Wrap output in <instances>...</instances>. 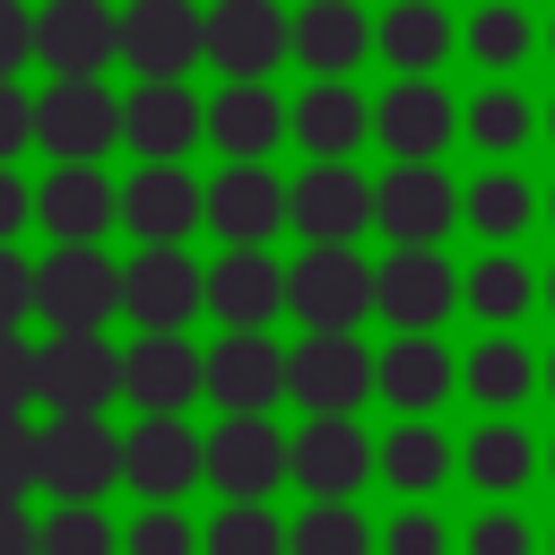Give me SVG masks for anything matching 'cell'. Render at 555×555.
<instances>
[{"label":"cell","mask_w":555,"mask_h":555,"mask_svg":"<svg viewBox=\"0 0 555 555\" xmlns=\"http://www.w3.org/2000/svg\"><path fill=\"white\" fill-rule=\"evenodd\" d=\"M130 477V434H113L104 416H52L35 434V486L52 503H104Z\"/></svg>","instance_id":"1"},{"label":"cell","mask_w":555,"mask_h":555,"mask_svg":"<svg viewBox=\"0 0 555 555\" xmlns=\"http://www.w3.org/2000/svg\"><path fill=\"white\" fill-rule=\"evenodd\" d=\"M286 312L304 321V338H356V321L373 312V269L347 243H312L286 269Z\"/></svg>","instance_id":"2"},{"label":"cell","mask_w":555,"mask_h":555,"mask_svg":"<svg viewBox=\"0 0 555 555\" xmlns=\"http://www.w3.org/2000/svg\"><path fill=\"white\" fill-rule=\"evenodd\" d=\"M121 382H130V347H113V338H43L35 347V399L52 408V416H104L113 399H121Z\"/></svg>","instance_id":"3"},{"label":"cell","mask_w":555,"mask_h":555,"mask_svg":"<svg viewBox=\"0 0 555 555\" xmlns=\"http://www.w3.org/2000/svg\"><path fill=\"white\" fill-rule=\"evenodd\" d=\"M35 147L61 165H104V147H121V95L104 78H52L35 95Z\"/></svg>","instance_id":"4"},{"label":"cell","mask_w":555,"mask_h":555,"mask_svg":"<svg viewBox=\"0 0 555 555\" xmlns=\"http://www.w3.org/2000/svg\"><path fill=\"white\" fill-rule=\"evenodd\" d=\"M451 217H468V191L442 173V165H390L373 182V225L399 243V251H442Z\"/></svg>","instance_id":"5"},{"label":"cell","mask_w":555,"mask_h":555,"mask_svg":"<svg viewBox=\"0 0 555 555\" xmlns=\"http://www.w3.org/2000/svg\"><path fill=\"white\" fill-rule=\"evenodd\" d=\"M35 286H43V304H35V312L52 321V338H78V330H87V338H104V321H113V312H130V295H121V269H113L95 243H69V251H52Z\"/></svg>","instance_id":"6"},{"label":"cell","mask_w":555,"mask_h":555,"mask_svg":"<svg viewBox=\"0 0 555 555\" xmlns=\"http://www.w3.org/2000/svg\"><path fill=\"white\" fill-rule=\"evenodd\" d=\"M451 304H468V278L442 251H390L373 269V312L399 338H434V321H451Z\"/></svg>","instance_id":"7"},{"label":"cell","mask_w":555,"mask_h":555,"mask_svg":"<svg viewBox=\"0 0 555 555\" xmlns=\"http://www.w3.org/2000/svg\"><path fill=\"white\" fill-rule=\"evenodd\" d=\"M364 390H382V364L356 338H304V347H286V399H304L312 416H356Z\"/></svg>","instance_id":"8"},{"label":"cell","mask_w":555,"mask_h":555,"mask_svg":"<svg viewBox=\"0 0 555 555\" xmlns=\"http://www.w3.org/2000/svg\"><path fill=\"white\" fill-rule=\"evenodd\" d=\"M121 225L139 234V251H182V234L208 225V191L182 165H139L121 182Z\"/></svg>","instance_id":"9"},{"label":"cell","mask_w":555,"mask_h":555,"mask_svg":"<svg viewBox=\"0 0 555 555\" xmlns=\"http://www.w3.org/2000/svg\"><path fill=\"white\" fill-rule=\"evenodd\" d=\"M121 52V17L113 0H43L35 9V61L52 78H95Z\"/></svg>","instance_id":"10"},{"label":"cell","mask_w":555,"mask_h":555,"mask_svg":"<svg viewBox=\"0 0 555 555\" xmlns=\"http://www.w3.org/2000/svg\"><path fill=\"white\" fill-rule=\"evenodd\" d=\"M199 130H208V113L182 78H139L121 95V147H139V165H182V147Z\"/></svg>","instance_id":"11"},{"label":"cell","mask_w":555,"mask_h":555,"mask_svg":"<svg viewBox=\"0 0 555 555\" xmlns=\"http://www.w3.org/2000/svg\"><path fill=\"white\" fill-rule=\"evenodd\" d=\"M208 225L234 243V251H260L278 225H295V182H278L269 165H225L208 182Z\"/></svg>","instance_id":"12"},{"label":"cell","mask_w":555,"mask_h":555,"mask_svg":"<svg viewBox=\"0 0 555 555\" xmlns=\"http://www.w3.org/2000/svg\"><path fill=\"white\" fill-rule=\"evenodd\" d=\"M208 52V17L191 0H130L121 9V61L139 78H182Z\"/></svg>","instance_id":"13"},{"label":"cell","mask_w":555,"mask_h":555,"mask_svg":"<svg viewBox=\"0 0 555 555\" xmlns=\"http://www.w3.org/2000/svg\"><path fill=\"white\" fill-rule=\"evenodd\" d=\"M468 113L434 87V78H399L382 104H373V139L399 156V165H434L442 147H451V130H460Z\"/></svg>","instance_id":"14"},{"label":"cell","mask_w":555,"mask_h":555,"mask_svg":"<svg viewBox=\"0 0 555 555\" xmlns=\"http://www.w3.org/2000/svg\"><path fill=\"white\" fill-rule=\"evenodd\" d=\"M278 477H295V442H278L269 416H225L208 434V486H225L234 503H260Z\"/></svg>","instance_id":"15"},{"label":"cell","mask_w":555,"mask_h":555,"mask_svg":"<svg viewBox=\"0 0 555 555\" xmlns=\"http://www.w3.org/2000/svg\"><path fill=\"white\" fill-rule=\"evenodd\" d=\"M373 468H382V451L364 442L356 416H312L295 434V486H312V503H347Z\"/></svg>","instance_id":"16"},{"label":"cell","mask_w":555,"mask_h":555,"mask_svg":"<svg viewBox=\"0 0 555 555\" xmlns=\"http://www.w3.org/2000/svg\"><path fill=\"white\" fill-rule=\"evenodd\" d=\"M278 52H295V17H278V0H217L208 9V61L234 87L278 69Z\"/></svg>","instance_id":"17"},{"label":"cell","mask_w":555,"mask_h":555,"mask_svg":"<svg viewBox=\"0 0 555 555\" xmlns=\"http://www.w3.org/2000/svg\"><path fill=\"white\" fill-rule=\"evenodd\" d=\"M121 295H130V321H139L147 338H173V330L208 304V269H191L182 251H139V260L121 269Z\"/></svg>","instance_id":"18"},{"label":"cell","mask_w":555,"mask_h":555,"mask_svg":"<svg viewBox=\"0 0 555 555\" xmlns=\"http://www.w3.org/2000/svg\"><path fill=\"white\" fill-rule=\"evenodd\" d=\"M364 225H373V182H364L356 165H312V173H295V234L356 251Z\"/></svg>","instance_id":"19"},{"label":"cell","mask_w":555,"mask_h":555,"mask_svg":"<svg viewBox=\"0 0 555 555\" xmlns=\"http://www.w3.org/2000/svg\"><path fill=\"white\" fill-rule=\"evenodd\" d=\"M199 390H208V356H199L182 330L130 347V382H121V399H139V416H182Z\"/></svg>","instance_id":"20"},{"label":"cell","mask_w":555,"mask_h":555,"mask_svg":"<svg viewBox=\"0 0 555 555\" xmlns=\"http://www.w3.org/2000/svg\"><path fill=\"white\" fill-rule=\"evenodd\" d=\"M278 390H286V356L260 330H225V347H208V399L225 416H260L278 408Z\"/></svg>","instance_id":"21"},{"label":"cell","mask_w":555,"mask_h":555,"mask_svg":"<svg viewBox=\"0 0 555 555\" xmlns=\"http://www.w3.org/2000/svg\"><path fill=\"white\" fill-rule=\"evenodd\" d=\"M199 468H208V442L182 416H139V434H130V486L147 503H173L182 486H199Z\"/></svg>","instance_id":"22"},{"label":"cell","mask_w":555,"mask_h":555,"mask_svg":"<svg viewBox=\"0 0 555 555\" xmlns=\"http://www.w3.org/2000/svg\"><path fill=\"white\" fill-rule=\"evenodd\" d=\"M35 217H43L52 243L69 251V243H95V234L121 217V191L104 182V165H61V173L35 191Z\"/></svg>","instance_id":"23"},{"label":"cell","mask_w":555,"mask_h":555,"mask_svg":"<svg viewBox=\"0 0 555 555\" xmlns=\"http://www.w3.org/2000/svg\"><path fill=\"white\" fill-rule=\"evenodd\" d=\"M278 130H295V104H278L260 78H243V87L208 95V139H217L234 165H260V156L278 147Z\"/></svg>","instance_id":"24"},{"label":"cell","mask_w":555,"mask_h":555,"mask_svg":"<svg viewBox=\"0 0 555 555\" xmlns=\"http://www.w3.org/2000/svg\"><path fill=\"white\" fill-rule=\"evenodd\" d=\"M364 130H373V104L347 78H312L295 95V139L312 147V165H347V147H364Z\"/></svg>","instance_id":"25"},{"label":"cell","mask_w":555,"mask_h":555,"mask_svg":"<svg viewBox=\"0 0 555 555\" xmlns=\"http://www.w3.org/2000/svg\"><path fill=\"white\" fill-rule=\"evenodd\" d=\"M382 399L416 425V416H434L442 399H451V382H460V364H451V347H434V338H390L382 356Z\"/></svg>","instance_id":"26"},{"label":"cell","mask_w":555,"mask_h":555,"mask_svg":"<svg viewBox=\"0 0 555 555\" xmlns=\"http://www.w3.org/2000/svg\"><path fill=\"white\" fill-rule=\"evenodd\" d=\"M278 304H286V269H278L269 251H225V260L208 269V312H217L225 330H260Z\"/></svg>","instance_id":"27"},{"label":"cell","mask_w":555,"mask_h":555,"mask_svg":"<svg viewBox=\"0 0 555 555\" xmlns=\"http://www.w3.org/2000/svg\"><path fill=\"white\" fill-rule=\"evenodd\" d=\"M460 382H468V399H477L486 416H512V408L546 382V364H538L520 338H477V347H468V364H460Z\"/></svg>","instance_id":"28"},{"label":"cell","mask_w":555,"mask_h":555,"mask_svg":"<svg viewBox=\"0 0 555 555\" xmlns=\"http://www.w3.org/2000/svg\"><path fill=\"white\" fill-rule=\"evenodd\" d=\"M373 35H382V26H364V9H356V0H304V17H295V52H304L321 78L356 69Z\"/></svg>","instance_id":"29"},{"label":"cell","mask_w":555,"mask_h":555,"mask_svg":"<svg viewBox=\"0 0 555 555\" xmlns=\"http://www.w3.org/2000/svg\"><path fill=\"white\" fill-rule=\"evenodd\" d=\"M373 43H382L390 69L425 78V69H442V52H451V17H442V0H390V17H382Z\"/></svg>","instance_id":"30"},{"label":"cell","mask_w":555,"mask_h":555,"mask_svg":"<svg viewBox=\"0 0 555 555\" xmlns=\"http://www.w3.org/2000/svg\"><path fill=\"white\" fill-rule=\"evenodd\" d=\"M460 468H468L486 494H520V486H529V468H538V442H529L512 416H486V425L460 442Z\"/></svg>","instance_id":"31"},{"label":"cell","mask_w":555,"mask_h":555,"mask_svg":"<svg viewBox=\"0 0 555 555\" xmlns=\"http://www.w3.org/2000/svg\"><path fill=\"white\" fill-rule=\"evenodd\" d=\"M451 477V442L416 416V425H390V442H382V486H399V494H434Z\"/></svg>","instance_id":"32"},{"label":"cell","mask_w":555,"mask_h":555,"mask_svg":"<svg viewBox=\"0 0 555 555\" xmlns=\"http://www.w3.org/2000/svg\"><path fill=\"white\" fill-rule=\"evenodd\" d=\"M529 43H538V26H529L520 0H477V17H468V52H477V69H520Z\"/></svg>","instance_id":"33"},{"label":"cell","mask_w":555,"mask_h":555,"mask_svg":"<svg viewBox=\"0 0 555 555\" xmlns=\"http://www.w3.org/2000/svg\"><path fill=\"white\" fill-rule=\"evenodd\" d=\"M529 217H538V191H529L512 165H494V173H477V182H468V225H477V234L512 243Z\"/></svg>","instance_id":"34"},{"label":"cell","mask_w":555,"mask_h":555,"mask_svg":"<svg viewBox=\"0 0 555 555\" xmlns=\"http://www.w3.org/2000/svg\"><path fill=\"white\" fill-rule=\"evenodd\" d=\"M538 295H546V286H538L512 251H494V260H477V269H468V304H477V321H494V330H503V321H520Z\"/></svg>","instance_id":"35"},{"label":"cell","mask_w":555,"mask_h":555,"mask_svg":"<svg viewBox=\"0 0 555 555\" xmlns=\"http://www.w3.org/2000/svg\"><path fill=\"white\" fill-rule=\"evenodd\" d=\"M382 538L356 520V503H312L304 520H286V555H373Z\"/></svg>","instance_id":"36"},{"label":"cell","mask_w":555,"mask_h":555,"mask_svg":"<svg viewBox=\"0 0 555 555\" xmlns=\"http://www.w3.org/2000/svg\"><path fill=\"white\" fill-rule=\"evenodd\" d=\"M529 130H538V113H529L520 87H477V104H468V139H477L486 156H512Z\"/></svg>","instance_id":"37"},{"label":"cell","mask_w":555,"mask_h":555,"mask_svg":"<svg viewBox=\"0 0 555 555\" xmlns=\"http://www.w3.org/2000/svg\"><path fill=\"white\" fill-rule=\"evenodd\" d=\"M208 555H286V529L269 503H225L208 520Z\"/></svg>","instance_id":"38"},{"label":"cell","mask_w":555,"mask_h":555,"mask_svg":"<svg viewBox=\"0 0 555 555\" xmlns=\"http://www.w3.org/2000/svg\"><path fill=\"white\" fill-rule=\"evenodd\" d=\"M113 546H121V529L104 520V503H61L43 520V555H113Z\"/></svg>","instance_id":"39"},{"label":"cell","mask_w":555,"mask_h":555,"mask_svg":"<svg viewBox=\"0 0 555 555\" xmlns=\"http://www.w3.org/2000/svg\"><path fill=\"white\" fill-rule=\"evenodd\" d=\"M199 546H208V538H199L173 503H147V512L121 529V555H199Z\"/></svg>","instance_id":"40"},{"label":"cell","mask_w":555,"mask_h":555,"mask_svg":"<svg viewBox=\"0 0 555 555\" xmlns=\"http://www.w3.org/2000/svg\"><path fill=\"white\" fill-rule=\"evenodd\" d=\"M382 555H451V529H442L425 503H408V512L382 529Z\"/></svg>","instance_id":"41"},{"label":"cell","mask_w":555,"mask_h":555,"mask_svg":"<svg viewBox=\"0 0 555 555\" xmlns=\"http://www.w3.org/2000/svg\"><path fill=\"white\" fill-rule=\"evenodd\" d=\"M538 538H529V520L512 512V503H494V512H477L468 520V555H529Z\"/></svg>","instance_id":"42"},{"label":"cell","mask_w":555,"mask_h":555,"mask_svg":"<svg viewBox=\"0 0 555 555\" xmlns=\"http://www.w3.org/2000/svg\"><path fill=\"white\" fill-rule=\"evenodd\" d=\"M26 408H35V347L0 330V416H26Z\"/></svg>","instance_id":"43"},{"label":"cell","mask_w":555,"mask_h":555,"mask_svg":"<svg viewBox=\"0 0 555 555\" xmlns=\"http://www.w3.org/2000/svg\"><path fill=\"white\" fill-rule=\"evenodd\" d=\"M35 486V434H26V416H0V503H17Z\"/></svg>","instance_id":"44"},{"label":"cell","mask_w":555,"mask_h":555,"mask_svg":"<svg viewBox=\"0 0 555 555\" xmlns=\"http://www.w3.org/2000/svg\"><path fill=\"white\" fill-rule=\"evenodd\" d=\"M43 269L35 260H17V251H0V330H17L35 304H43V286H35Z\"/></svg>","instance_id":"45"},{"label":"cell","mask_w":555,"mask_h":555,"mask_svg":"<svg viewBox=\"0 0 555 555\" xmlns=\"http://www.w3.org/2000/svg\"><path fill=\"white\" fill-rule=\"evenodd\" d=\"M17 147H35V95H26L17 78H0V165H9Z\"/></svg>","instance_id":"46"},{"label":"cell","mask_w":555,"mask_h":555,"mask_svg":"<svg viewBox=\"0 0 555 555\" xmlns=\"http://www.w3.org/2000/svg\"><path fill=\"white\" fill-rule=\"evenodd\" d=\"M26 61H35V17L17 0H0V78H17Z\"/></svg>","instance_id":"47"},{"label":"cell","mask_w":555,"mask_h":555,"mask_svg":"<svg viewBox=\"0 0 555 555\" xmlns=\"http://www.w3.org/2000/svg\"><path fill=\"white\" fill-rule=\"evenodd\" d=\"M0 555H43V520L26 503H0Z\"/></svg>","instance_id":"48"},{"label":"cell","mask_w":555,"mask_h":555,"mask_svg":"<svg viewBox=\"0 0 555 555\" xmlns=\"http://www.w3.org/2000/svg\"><path fill=\"white\" fill-rule=\"evenodd\" d=\"M26 217H35V191H26V182H17L9 165H0V251H9V234H17Z\"/></svg>","instance_id":"49"},{"label":"cell","mask_w":555,"mask_h":555,"mask_svg":"<svg viewBox=\"0 0 555 555\" xmlns=\"http://www.w3.org/2000/svg\"><path fill=\"white\" fill-rule=\"evenodd\" d=\"M546 52H555V17H546Z\"/></svg>","instance_id":"50"},{"label":"cell","mask_w":555,"mask_h":555,"mask_svg":"<svg viewBox=\"0 0 555 555\" xmlns=\"http://www.w3.org/2000/svg\"><path fill=\"white\" fill-rule=\"evenodd\" d=\"M546 139H555V104H546Z\"/></svg>","instance_id":"51"},{"label":"cell","mask_w":555,"mask_h":555,"mask_svg":"<svg viewBox=\"0 0 555 555\" xmlns=\"http://www.w3.org/2000/svg\"><path fill=\"white\" fill-rule=\"evenodd\" d=\"M546 304H555V269H546Z\"/></svg>","instance_id":"52"},{"label":"cell","mask_w":555,"mask_h":555,"mask_svg":"<svg viewBox=\"0 0 555 555\" xmlns=\"http://www.w3.org/2000/svg\"><path fill=\"white\" fill-rule=\"evenodd\" d=\"M546 390H555V356H546Z\"/></svg>","instance_id":"53"},{"label":"cell","mask_w":555,"mask_h":555,"mask_svg":"<svg viewBox=\"0 0 555 555\" xmlns=\"http://www.w3.org/2000/svg\"><path fill=\"white\" fill-rule=\"evenodd\" d=\"M546 468H555V442H546Z\"/></svg>","instance_id":"54"},{"label":"cell","mask_w":555,"mask_h":555,"mask_svg":"<svg viewBox=\"0 0 555 555\" xmlns=\"http://www.w3.org/2000/svg\"><path fill=\"white\" fill-rule=\"evenodd\" d=\"M546 217H555V191H546Z\"/></svg>","instance_id":"55"}]
</instances>
